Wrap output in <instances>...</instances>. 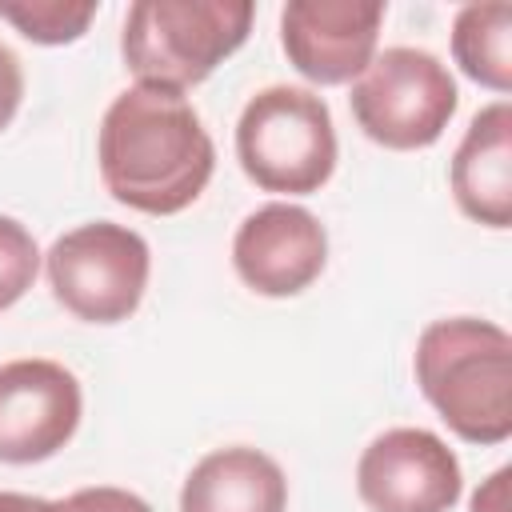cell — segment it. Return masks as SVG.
Wrapping results in <instances>:
<instances>
[{
  "mask_svg": "<svg viewBox=\"0 0 512 512\" xmlns=\"http://www.w3.org/2000/svg\"><path fill=\"white\" fill-rule=\"evenodd\" d=\"M96 160L116 204L144 216H176L208 188L216 144L180 92L132 84L104 108Z\"/></svg>",
  "mask_w": 512,
  "mask_h": 512,
  "instance_id": "obj_1",
  "label": "cell"
},
{
  "mask_svg": "<svg viewBox=\"0 0 512 512\" xmlns=\"http://www.w3.org/2000/svg\"><path fill=\"white\" fill-rule=\"evenodd\" d=\"M424 400L468 444L512 436V336L480 316L432 320L412 352Z\"/></svg>",
  "mask_w": 512,
  "mask_h": 512,
  "instance_id": "obj_2",
  "label": "cell"
},
{
  "mask_svg": "<svg viewBox=\"0 0 512 512\" xmlns=\"http://www.w3.org/2000/svg\"><path fill=\"white\" fill-rule=\"evenodd\" d=\"M248 0H136L120 28V56L136 84L188 92L204 84L252 32Z\"/></svg>",
  "mask_w": 512,
  "mask_h": 512,
  "instance_id": "obj_3",
  "label": "cell"
},
{
  "mask_svg": "<svg viewBox=\"0 0 512 512\" xmlns=\"http://www.w3.org/2000/svg\"><path fill=\"white\" fill-rule=\"evenodd\" d=\"M336 156L332 112L312 88L268 84L236 120V160L260 192L312 196L332 180Z\"/></svg>",
  "mask_w": 512,
  "mask_h": 512,
  "instance_id": "obj_4",
  "label": "cell"
},
{
  "mask_svg": "<svg viewBox=\"0 0 512 512\" xmlns=\"http://www.w3.org/2000/svg\"><path fill=\"white\" fill-rule=\"evenodd\" d=\"M348 104L372 144L416 152L432 148L444 136L448 120L456 116L460 92L440 56L396 44L372 56V64L352 80Z\"/></svg>",
  "mask_w": 512,
  "mask_h": 512,
  "instance_id": "obj_5",
  "label": "cell"
},
{
  "mask_svg": "<svg viewBox=\"0 0 512 512\" xmlns=\"http://www.w3.org/2000/svg\"><path fill=\"white\" fill-rule=\"evenodd\" d=\"M56 304L88 324L128 320L148 288L152 252L140 232L116 220H92L64 236L44 256Z\"/></svg>",
  "mask_w": 512,
  "mask_h": 512,
  "instance_id": "obj_6",
  "label": "cell"
},
{
  "mask_svg": "<svg viewBox=\"0 0 512 512\" xmlns=\"http://www.w3.org/2000/svg\"><path fill=\"white\" fill-rule=\"evenodd\" d=\"M80 380L44 356L0 364V464H40L80 428Z\"/></svg>",
  "mask_w": 512,
  "mask_h": 512,
  "instance_id": "obj_7",
  "label": "cell"
},
{
  "mask_svg": "<svg viewBox=\"0 0 512 512\" xmlns=\"http://www.w3.org/2000/svg\"><path fill=\"white\" fill-rule=\"evenodd\" d=\"M460 488L456 452L428 428H388L356 460V492L372 512H448Z\"/></svg>",
  "mask_w": 512,
  "mask_h": 512,
  "instance_id": "obj_8",
  "label": "cell"
},
{
  "mask_svg": "<svg viewBox=\"0 0 512 512\" xmlns=\"http://www.w3.org/2000/svg\"><path fill=\"white\" fill-rule=\"evenodd\" d=\"M380 24V0H288L280 12V44L304 80L332 88L352 84L372 64Z\"/></svg>",
  "mask_w": 512,
  "mask_h": 512,
  "instance_id": "obj_9",
  "label": "cell"
},
{
  "mask_svg": "<svg viewBox=\"0 0 512 512\" xmlns=\"http://www.w3.org/2000/svg\"><path fill=\"white\" fill-rule=\"evenodd\" d=\"M324 264L328 232L300 204L272 200L248 212L232 236V268L256 296H300L312 280H320Z\"/></svg>",
  "mask_w": 512,
  "mask_h": 512,
  "instance_id": "obj_10",
  "label": "cell"
},
{
  "mask_svg": "<svg viewBox=\"0 0 512 512\" xmlns=\"http://www.w3.org/2000/svg\"><path fill=\"white\" fill-rule=\"evenodd\" d=\"M456 208L484 224L508 228L512 224V108L496 100L472 116L464 128L452 164H448Z\"/></svg>",
  "mask_w": 512,
  "mask_h": 512,
  "instance_id": "obj_11",
  "label": "cell"
},
{
  "mask_svg": "<svg viewBox=\"0 0 512 512\" xmlns=\"http://www.w3.org/2000/svg\"><path fill=\"white\" fill-rule=\"evenodd\" d=\"M180 512H288L284 468L248 444L216 448L184 476Z\"/></svg>",
  "mask_w": 512,
  "mask_h": 512,
  "instance_id": "obj_12",
  "label": "cell"
},
{
  "mask_svg": "<svg viewBox=\"0 0 512 512\" xmlns=\"http://www.w3.org/2000/svg\"><path fill=\"white\" fill-rule=\"evenodd\" d=\"M452 60L468 80L504 96L512 88V8L464 4L452 20Z\"/></svg>",
  "mask_w": 512,
  "mask_h": 512,
  "instance_id": "obj_13",
  "label": "cell"
},
{
  "mask_svg": "<svg viewBox=\"0 0 512 512\" xmlns=\"http://www.w3.org/2000/svg\"><path fill=\"white\" fill-rule=\"evenodd\" d=\"M96 0H0V20H8L32 44H72L88 32Z\"/></svg>",
  "mask_w": 512,
  "mask_h": 512,
  "instance_id": "obj_14",
  "label": "cell"
},
{
  "mask_svg": "<svg viewBox=\"0 0 512 512\" xmlns=\"http://www.w3.org/2000/svg\"><path fill=\"white\" fill-rule=\"evenodd\" d=\"M36 272H40V248L32 232L20 220L0 216V312L12 308L32 288Z\"/></svg>",
  "mask_w": 512,
  "mask_h": 512,
  "instance_id": "obj_15",
  "label": "cell"
},
{
  "mask_svg": "<svg viewBox=\"0 0 512 512\" xmlns=\"http://www.w3.org/2000/svg\"><path fill=\"white\" fill-rule=\"evenodd\" d=\"M60 504H64V512H152V504L144 496H136L128 488H112V484L76 488Z\"/></svg>",
  "mask_w": 512,
  "mask_h": 512,
  "instance_id": "obj_16",
  "label": "cell"
},
{
  "mask_svg": "<svg viewBox=\"0 0 512 512\" xmlns=\"http://www.w3.org/2000/svg\"><path fill=\"white\" fill-rule=\"evenodd\" d=\"M20 100H24V64H20V56L0 40V132L16 120Z\"/></svg>",
  "mask_w": 512,
  "mask_h": 512,
  "instance_id": "obj_17",
  "label": "cell"
},
{
  "mask_svg": "<svg viewBox=\"0 0 512 512\" xmlns=\"http://www.w3.org/2000/svg\"><path fill=\"white\" fill-rule=\"evenodd\" d=\"M508 468H496L476 492H472V512H508Z\"/></svg>",
  "mask_w": 512,
  "mask_h": 512,
  "instance_id": "obj_18",
  "label": "cell"
},
{
  "mask_svg": "<svg viewBox=\"0 0 512 512\" xmlns=\"http://www.w3.org/2000/svg\"><path fill=\"white\" fill-rule=\"evenodd\" d=\"M0 512H64V504L28 492H0Z\"/></svg>",
  "mask_w": 512,
  "mask_h": 512,
  "instance_id": "obj_19",
  "label": "cell"
}]
</instances>
